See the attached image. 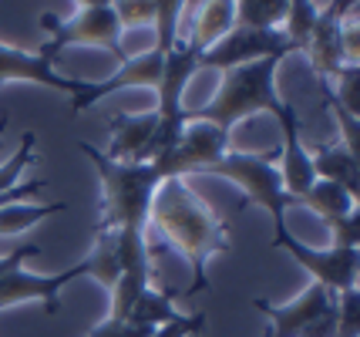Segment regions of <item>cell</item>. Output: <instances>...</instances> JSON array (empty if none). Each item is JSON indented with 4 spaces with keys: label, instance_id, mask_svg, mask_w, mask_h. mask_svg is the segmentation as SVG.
<instances>
[{
    "label": "cell",
    "instance_id": "obj_1",
    "mask_svg": "<svg viewBox=\"0 0 360 337\" xmlns=\"http://www.w3.org/2000/svg\"><path fill=\"white\" fill-rule=\"evenodd\" d=\"M148 223H155L162 236L188 260V270H192L188 297L209 287L205 267L216 253L229 250V236H226V223L209 209L202 196L192 193L186 179H165L155 193Z\"/></svg>",
    "mask_w": 360,
    "mask_h": 337
},
{
    "label": "cell",
    "instance_id": "obj_2",
    "mask_svg": "<svg viewBox=\"0 0 360 337\" xmlns=\"http://www.w3.org/2000/svg\"><path fill=\"white\" fill-rule=\"evenodd\" d=\"M78 148L91 159L105 189V206L94 233H122V229L148 233L152 203L158 186L165 182L155 162H115L105 152H98L91 142H78Z\"/></svg>",
    "mask_w": 360,
    "mask_h": 337
},
{
    "label": "cell",
    "instance_id": "obj_3",
    "mask_svg": "<svg viewBox=\"0 0 360 337\" xmlns=\"http://www.w3.org/2000/svg\"><path fill=\"white\" fill-rule=\"evenodd\" d=\"M283 58H263V61H252V65L233 68V71H222L219 91L212 95L209 105L188 112L192 122H209L222 132H233L239 122H246L250 115L259 112H283V101L276 95V71H280Z\"/></svg>",
    "mask_w": 360,
    "mask_h": 337
},
{
    "label": "cell",
    "instance_id": "obj_4",
    "mask_svg": "<svg viewBox=\"0 0 360 337\" xmlns=\"http://www.w3.org/2000/svg\"><path fill=\"white\" fill-rule=\"evenodd\" d=\"M276 155L280 148H273L266 155H252V152H226L209 172L236 182L246 193V206H259L269 212L273 220V246L290 233L286 229V209L293 206V199L283 193L280 169H276Z\"/></svg>",
    "mask_w": 360,
    "mask_h": 337
},
{
    "label": "cell",
    "instance_id": "obj_5",
    "mask_svg": "<svg viewBox=\"0 0 360 337\" xmlns=\"http://www.w3.org/2000/svg\"><path fill=\"white\" fill-rule=\"evenodd\" d=\"M41 24L47 27V37L41 44V54L58 61V54L71 44H88V48H105L111 51L118 61H128L125 48H122V24L115 17V4L111 0H84L78 4V14L71 20H61L54 14H44Z\"/></svg>",
    "mask_w": 360,
    "mask_h": 337
},
{
    "label": "cell",
    "instance_id": "obj_6",
    "mask_svg": "<svg viewBox=\"0 0 360 337\" xmlns=\"http://www.w3.org/2000/svg\"><path fill=\"white\" fill-rule=\"evenodd\" d=\"M199 71V54L188 48L186 37L175 41V48L165 54L162 61V81H158V132H155V142H152V159L155 162L162 152H169L179 135L186 129L188 122V108L182 105V95H186V84L192 81V75Z\"/></svg>",
    "mask_w": 360,
    "mask_h": 337
},
{
    "label": "cell",
    "instance_id": "obj_7",
    "mask_svg": "<svg viewBox=\"0 0 360 337\" xmlns=\"http://www.w3.org/2000/svg\"><path fill=\"white\" fill-rule=\"evenodd\" d=\"M252 307L259 314L269 317V334L266 337H333L337 327V304L333 293L310 284L307 290H300L290 304H269V300H252Z\"/></svg>",
    "mask_w": 360,
    "mask_h": 337
},
{
    "label": "cell",
    "instance_id": "obj_8",
    "mask_svg": "<svg viewBox=\"0 0 360 337\" xmlns=\"http://www.w3.org/2000/svg\"><path fill=\"white\" fill-rule=\"evenodd\" d=\"M226 152H229V132L188 118L179 142L169 152H162L155 165L162 179H186L188 172H209Z\"/></svg>",
    "mask_w": 360,
    "mask_h": 337
},
{
    "label": "cell",
    "instance_id": "obj_9",
    "mask_svg": "<svg viewBox=\"0 0 360 337\" xmlns=\"http://www.w3.org/2000/svg\"><path fill=\"white\" fill-rule=\"evenodd\" d=\"M286 250L290 257L297 260L303 270L314 276V284L327 290V293H344V290H357V276H360V253L357 250H340V246H327V250H316L300 243L293 233H286L276 250Z\"/></svg>",
    "mask_w": 360,
    "mask_h": 337
},
{
    "label": "cell",
    "instance_id": "obj_10",
    "mask_svg": "<svg viewBox=\"0 0 360 337\" xmlns=\"http://www.w3.org/2000/svg\"><path fill=\"white\" fill-rule=\"evenodd\" d=\"M293 44L283 37V31H250V27H233V31L222 37L219 44L199 54V71L205 68H216V71H233V68L252 65V61H263V58H286L293 54Z\"/></svg>",
    "mask_w": 360,
    "mask_h": 337
},
{
    "label": "cell",
    "instance_id": "obj_11",
    "mask_svg": "<svg viewBox=\"0 0 360 337\" xmlns=\"http://www.w3.org/2000/svg\"><path fill=\"white\" fill-rule=\"evenodd\" d=\"M162 61H165V54L148 48V51H141V54H135V58L122 61V68L111 78L98 81V84L84 81L78 91L71 95V115L88 112L101 98L115 95V91H125V88H158V81H162Z\"/></svg>",
    "mask_w": 360,
    "mask_h": 337
},
{
    "label": "cell",
    "instance_id": "obj_12",
    "mask_svg": "<svg viewBox=\"0 0 360 337\" xmlns=\"http://www.w3.org/2000/svg\"><path fill=\"white\" fill-rule=\"evenodd\" d=\"M357 7V0H337V4H323L320 7V17H316V27L307 41V58H310V68L316 71L320 84L323 81H333L340 71L347 68V54H344V37H340V24L344 17Z\"/></svg>",
    "mask_w": 360,
    "mask_h": 337
},
{
    "label": "cell",
    "instance_id": "obj_13",
    "mask_svg": "<svg viewBox=\"0 0 360 337\" xmlns=\"http://www.w3.org/2000/svg\"><path fill=\"white\" fill-rule=\"evenodd\" d=\"M75 276H88V267H84V260L75 263L71 270L64 273H54V276H37V273H27L24 267L14 273H7V276H0V310L4 307H14V304H44L47 314H58V297H61V290L75 280Z\"/></svg>",
    "mask_w": 360,
    "mask_h": 337
},
{
    "label": "cell",
    "instance_id": "obj_14",
    "mask_svg": "<svg viewBox=\"0 0 360 337\" xmlns=\"http://www.w3.org/2000/svg\"><path fill=\"white\" fill-rule=\"evenodd\" d=\"M276 122H280L283 129V142H280V182H283V193L290 196L293 203H297L300 196H307V189L316 182V172H314V162L307 155V145L300 139V115L297 108L286 101L283 105V112L276 115Z\"/></svg>",
    "mask_w": 360,
    "mask_h": 337
},
{
    "label": "cell",
    "instance_id": "obj_15",
    "mask_svg": "<svg viewBox=\"0 0 360 337\" xmlns=\"http://www.w3.org/2000/svg\"><path fill=\"white\" fill-rule=\"evenodd\" d=\"M58 61L44 58L41 51H20V48H7L0 44V84L4 81H34L41 88H54V91H64L71 98L84 81L81 78H64L58 75Z\"/></svg>",
    "mask_w": 360,
    "mask_h": 337
},
{
    "label": "cell",
    "instance_id": "obj_16",
    "mask_svg": "<svg viewBox=\"0 0 360 337\" xmlns=\"http://www.w3.org/2000/svg\"><path fill=\"white\" fill-rule=\"evenodd\" d=\"M155 132H158L155 112L115 115V118H111V145L105 155L115 162H148L152 159Z\"/></svg>",
    "mask_w": 360,
    "mask_h": 337
},
{
    "label": "cell",
    "instance_id": "obj_17",
    "mask_svg": "<svg viewBox=\"0 0 360 337\" xmlns=\"http://www.w3.org/2000/svg\"><path fill=\"white\" fill-rule=\"evenodd\" d=\"M233 27H236V4L233 0H209V4H199L192 34H186V41L195 54H205L212 44H219Z\"/></svg>",
    "mask_w": 360,
    "mask_h": 337
},
{
    "label": "cell",
    "instance_id": "obj_18",
    "mask_svg": "<svg viewBox=\"0 0 360 337\" xmlns=\"http://www.w3.org/2000/svg\"><path fill=\"white\" fill-rule=\"evenodd\" d=\"M307 155L314 162V172L316 179H327V182H337V186H344L347 193L357 196V169L360 162L354 152H347L344 145H310L307 148Z\"/></svg>",
    "mask_w": 360,
    "mask_h": 337
},
{
    "label": "cell",
    "instance_id": "obj_19",
    "mask_svg": "<svg viewBox=\"0 0 360 337\" xmlns=\"http://www.w3.org/2000/svg\"><path fill=\"white\" fill-rule=\"evenodd\" d=\"M293 206L314 209L316 216H320V223H327V220H340V216H350V212H357V196L347 193L344 186H337V182L316 179L314 186L307 189V196H300Z\"/></svg>",
    "mask_w": 360,
    "mask_h": 337
},
{
    "label": "cell",
    "instance_id": "obj_20",
    "mask_svg": "<svg viewBox=\"0 0 360 337\" xmlns=\"http://www.w3.org/2000/svg\"><path fill=\"white\" fill-rule=\"evenodd\" d=\"M290 0H239L236 4V27L250 31H276L286 17Z\"/></svg>",
    "mask_w": 360,
    "mask_h": 337
},
{
    "label": "cell",
    "instance_id": "obj_21",
    "mask_svg": "<svg viewBox=\"0 0 360 337\" xmlns=\"http://www.w3.org/2000/svg\"><path fill=\"white\" fill-rule=\"evenodd\" d=\"M179 317V310H175L172 297L169 293H158V290H145L139 300L131 304L128 310V324H139V327H165V324H172Z\"/></svg>",
    "mask_w": 360,
    "mask_h": 337
},
{
    "label": "cell",
    "instance_id": "obj_22",
    "mask_svg": "<svg viewBox=\"0 0 360 337\" xmlns=\"http://www.w3.org/2000/svg\"><path fill=\"white\" fill-rule=\"evenodd\" d=\"M316 17H320V4L290 0V4H286V17H283V24H280L283 37H286L297 51H303L307 41H310V34H314V27H316Z\"/></svg>",
    "mask_w": 360,
    "mask_h": 337
},
{
    "label": "cell",
    "instance_id": "obj_23",
    "mask_svg": "<svg viewBox=\"0 0 360 337\" xmlns=\"http://www.w3.org/2000/svg\"><path fill=\"white\" fill-rule=\"evenodd\" d=\"M64 203H47V206H24V203H11V206H0V236H14L24 233L31 226L44 223L47 216L64 212Z\"/></svg>",
    "mask_w": 360,
    "mask_h": 337
},
{
    "label": "cell",
    "instance_id": "obj_24",
    "mask_svg": "<svg viewBox=\"0 0 360 337\" xmlns=\"http://www.w3.org/2000/svg\"><path fill=\"white\" fill-rule=\"evenodd\" d=\"M88 276H94L101 287H115L118 280V253H115V233H94L91 253L84 257Z\"/></svg>",
    "mask_w": 360,
    "mask_h": 337
},
{
    "label": "cell",
    "instance_id": "obj_25",
    "mask_svg": "<svg viewBox=\"0 0 360 337\" xmlns=\"http://www.w3.org/2000/svg\"><path fill=\"white\" fill-rule=\"evenodd\" d=\"M182 7H186V4H179V0H155V20H152L155 44H152V48L162 51V54H169V51L175 48V41H179V17H182Z\"/></svg>",
    "mask_w": 360,
    "mask_h": 337
},
{
    "label": "cell",
    "instance_id": "obj_26",
    "mask_svg": "<svg viewBox=\"0 0 360 337\" xmlns=\"http://www.w3.org/2000/svg\"><path fill=\"white\" fill-rule=\"evenodd\" d=\"M34 145H37L34 132H24V135H20V145H17V152L0 165V196L20 186V176L27 172V165L34 162Z\"/></svg>",
    "mask_w": 360,
    "mask_h": 337
},
{
    "label": "cell",
    "instance_id": "obj_27",
    "mask_svg": "<svg viewBox=\"0 0 360 337\" xmlns=\"http://www.w3.org/2000/svg\"><path fill=\"white\" fill-rule=\"evenodd\" d=\"M337 304V327H333V337H357L360 331V293L357 290H344L333 297Z\"/></svg>",
    "mask_w": 360,
    "mask_h": 337
},
{
    "label": "cell",
    "instance_id": "obj_28",
    "mask_svg": "<svg viewBox=\"0 0 360 337\" xmlns=\"http://www.w3.org/2000/svg\"><path fill=\"white\" fill-rule=\"evenodd\" d=\"M115 17L122 27H141L155 20V0H118L115 4Z\"/></svg>",
    "mask_w": 360,
    "mask_h": 337
},
{
    "label": "cell",
    "instance_id": "obj_29",
    "mask_svg": "<svg viewBox=\"0 0 360 337\" xmlns=\"http://www.w3.org/2000/svg\"><path fill=\"white\" fill-rule=\"evenodd\" d=\"M360 216L357 212H350V216H340V220H327V229L333 243L330 246H340V250H357V233H360Z\"/></svg>",
    "mask_w": 360,
    "mask_h": 337
},
{
    "label": "cell",
    "instance_id": "obj_30",
    "mask_svg": "<svg viewBox=\"0 0 360 337\" xmlns=\"http://www.w3.org/2000/svg\"><path fill=\"white\" fill-rule=\"evenodd\" d=\"M88 337H155V327H139V324H128V321H105L94 327Z\"/></svg>",
    "mask_w": 360,
    "mask_h": 337
},
{
    "label": "cell",
    "instance_id": "obj_31",
    "mask_svg": "<svg viewBox=\"0 0 360 337\" xmlns=\"http://www.w3.org/2000/svg\"><path fill=\"white\" fill-rule=\"evenodd\" d=\"M205 327V314H179L172 324H165V327H158L155 337H195L202 334Z\"/></svg>",
    "mask_w": 360,
    "mask_h": 337
},
{
    "label": "cell",
    "instance_id": "obj_32",
    "mask_svg": "<svg viewBox=\"0 0 360 337\" xmlns=\"http://www.w3.org/2000/svg\"><path fill=\"white\" fill-rule=\"evenodd\" d=\"M37 250H41L37 243H27V246H20V250H14V253H4V257H0V276L20 270V267H24V263L37 253Z\"/></svg>",
    "mask_w": 360,
    "mask_h": 337
}]
</instances>
